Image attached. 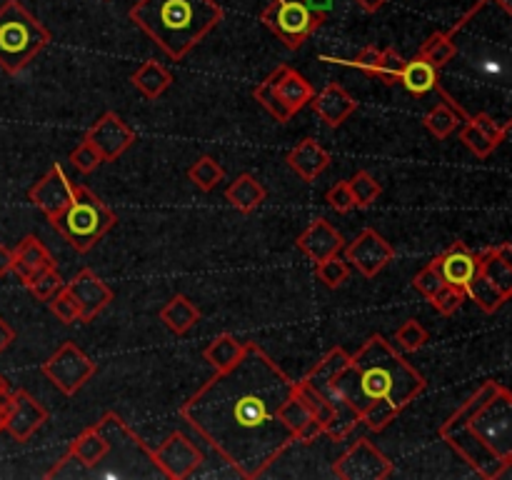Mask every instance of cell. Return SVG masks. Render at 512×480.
<instances>
[{
    "label": "cell",
    "instance_id": "50",
    "mask_svg": "<svg viewBox=\"0 0 512 480\" xmlns=\"http://www.w3.org/2000/svg\"><path fill=\"white\" fill-rule=\"evenodd\" d=\"M13 263H15L13 248H8V245H0V278H5V275L13 273Z\"/></svg>",
    "mask_w": 512,
    "mask_h": 480
},
{
    "label": "cell",
    "instance_id": "52",
    "mask_svg": "<svg viewBox=\"0 0 512 480\" xmlns=\"http://www.w3.org/2000/svg\"><path fill=\"white\" fill-rule=\"evenodd\" d=\"M5 385H8V380H5L3 375H0V388H5Z\"/></svg>",
    "mask_w": 512,
    "mask_h": 480
},
{
    "label": "cell",
    "instance_id": "51",
    "mask_svg": "<svg viewBox=\"0 0 512 480\" xmlns=\"http://www.w3.org/2000/svg\"><path fill=\"white\" fill-rule=\"evenodd\" d=\"M353 3L358 5V8L363 10V13L373 15V13H378V10H383L385 5L390 3V0H353Z\"/></svg>",
    "mask_w": 512,
    "mask_h": 480
},
{
    "label": "cell",
    "instance_id": "17",
    "mask_svg": "<svg viewBox=\"0 0 512 480\" xmlns=\"http://www.w3.org/2000/svg\"><path fill=\"white\" fill-rule=\"evenodd\" d=\"M65 288L70 290V295H73L75 303H78L80 323H93V318H98L115 298L113 288L90 268L78 270V273L73 275V280L65 283Z\"/></svg>",
    "mask_w": 512,
    "mask_h": 480
},
{
    "label": "cell",
    "instance_id": "46",
    "mask_svg": "<svg viewBox=\"0 0 512 480\" xmlns=\"http://www.w3.org/2000/svg\"><path fill=\"white\" fill-rule=\"evenodd\" d=\"M325 200H328L330 208L338 210V213H350V210H355V198H353V190H350L348 180H340V183H335L333 188L325 193Z\"/></svg>",
    "mask_w": 512,
    "mask_h": 480
},
{
    "label": "cell",
    "instance_id": "19",
    "mask_svg": "<svg viewBox=\"0 0 512 480\" xmlns=\"http://www.w3.org/2000/svg\"><path fill=\"white\" fill-rule=\"evenodd\" d=\"M73 193L75 183H70V178L63 173L60 165H53V168L28 190V200L45 215V218L53 220L55 215L63 213L65 205L73 200Z\"/></svg>",
    "mask_w": 512,
    "mask_h": 480
},
{
    "label": "cell",
    "instance_id": "10",
    "mask_svg": "<svg viewBox=\"0 0 512 480\" xmlns=\"http://www.w3.org/2000/svg\"><path fill=\"white\" fill-rule=\"evenodd\" d=\"M260 23L280 40L288 50H300L305 40L320 28V20L310 13L303 0H273L260 13Z\"/></svg>",
    "mask_w": 512,
    "mask_h": 480
},
{
    "label": "cell",
    "instance_id": "8",
    "mask_svg": "<svg viewBox=\"0 0 512 480\" xmlns=\"http://www.w3.org/2000/svg\"><path fill=\"white\" fill-rule=\"evenodd\" d=\"M450 418L468 423L480 443L488 445L500 458L512 460V393L508 385H503L493 398L485 400L470 415L453 413Z\"/></svg>",
    "mask_w": 512,
    "mask_h": 480
},
{
    "label": "cell",
    "instance_id": "49",
    "mask_svg": "<svg viewBox=\"0 0 512 480\" xmlns=\"http://www.w3.org/2000/svg\"><path fill=\"white\" fill-rule=\"evenodd\" d=\"M10 400H13V390H10V385H5V388H0V433H5V420H8Z\"/></svg>",
    "mask_w": 512,
    "mask_h": 480
},
{
    "label": "cell",
    "instance_id": "20",
    "mask_svg": "<svg viewBox=\"0 0 512 480\" xmlns=\"http://www.w3.org/2000/svg\"><path fill=\"white\" fill-rule=\"evenodd\" d=\"M295 245H298V250L305 258H310L313 263H320V260L343 253L345 238L333 228V223L328 218H313L308 223V228L298 235Z\"/></svg>",
    "mask_w": 512,
    "mask_h": 480
},
{
    "label": "cell",
    "instance_id": "34",
    "mask_svg": "<svg viewBox=\"0 0 512 480\" xmlns=\"http://www.w3.org/2000/svg\"><path fill=\"white\" fill-rule=\"evenodd\" d=\"M418 58L428 60L433 68L443 70L458 58V43H455L453 35H448V30H438V33H433L423 45H420Z\"/></svg>",
    "mask_w": 512,
    "mask_h": 480
},
{
    "label": "cell",
    "instance_id": "7",
    "mask_svg": "<svg viewBox=\"0 0 512 480\" xmlns=\"http://www.w3.org/2000/svg\"><path fill=\"white\" fill-rule=\"evenodd\" d=\"M315 90L308 78L298 73L293 65H278L258 88L253 90V98L273 115L278 123H290L303 108H308Z\"/></svg>",
    "mask_w": 512,
    "mask_h": 480
},
{
    "label": "cell",
    "instance_id": "44",
    "mask_svg": "<svg viewBox=\"0 0 512 480\" xmlns=\"http://www.w3.org/2000/svg\"><path fill=\"white\" fill-rule=\"evenodd\" d=\"M465 300H468V298H465V290L453 288V285L445 283L443 288H440L438 293L430 298V303H433V308L438 310L440 315H453L455 310H458L460 305L465 303Z\"/></svg>",
    "mask_w": 512,
    "mask_h": 480
},
{
    "label": "cell",
    "instance_id": "1",
    "mask_svg": "<svg viewBox=\"0 0 512 480\" xmlns=\"http://www.w3.org/2000/svg\"><path fill=\"white\" fill-rule=\"evenodd\" d=\"M293 385L295 380L258 343H245L243 358L195 390L180 408V418L238 478H265L270 465L295 443L278 418Z\"/></svg>",
    "mask_w": 512,
    "mask_h": 480
},
{
    "label": "cell",
    "instance_id": "47",
    "mask_svg": "<svg viewBox=\"0 0 512 480\" xmlns=\"http://www.w3.org/2000/svg\"><path fill=\"white\" fill-rule=\"evenodd\" d=\"M305 5L310 8V13L315 15V18L320 20V23H325V20L330 18V13H333L335 8V0H303Z\"/></svg>",
    "mask_w": 512,
    "mask_h": 480
},
{
    "label": "cell",
    "instance_id": "26",
    "mask_svg": "<svg viewBox=\"0 0 512 480\" xmlns=\"http://www.w3.org/2000/svg\"><path fill=\"white\" fill-rule=\"evenodd\" d=\"M480 265L478 270L490 280V283L498 285L508 298H512V248L510 243L495 245V248H485L483 253H478Z\"/></svg>",
    "mask_w": 512,
    "mask_h": 480
},
{
    "label": "cell",
    "instance_id": "9",
    "mask_svg": "<svg viewBox=\"0 0 512 480\" xmlns=\"http://www.w3.org/2000/svg\"><path fill=\"white\" fill-rule=\"evenodd\" d=\"M440 438L475 470L483 480H510L512 478V460L500 458L485 443H480L463 420L448 418L440 428Z\"/></svg>",
    "mask_w": 512,
    "mask_h": 480
},
{
    "label": "cell",
    "instance_id": "22",
    "mask_svg": "<svg viewBox=\"0 0 512 480\" xmlns=\"http://www.w3.org/2000/svg\"><path fill=\"white\" fill-rule=\"evenodd\" d=\"M310 108L315 110V115H318L328 128H340V125L358 110V100H355L343 85L328 83L323 90H318V93L313 95Z\"/></svg>",
    "mask_w": 512,
    "mask_h": 480
},
{
    "label": "cell",
    "instance_id": "29",
    "mask_svg": "<svg viewBox=\"0 0 512 480\" xmlns=\"http://www.w3.org/2000/svg\"><path fill=\"white\" fill-rule=\"evenodd\" d=\"M265 198H268V190H265V185L250 173L238 175V178L225 188V200H228L235 210H240V213H253V210H258L260 205L265 203Z\"/></svg>",
    "mask_w": 512,
    "mask_h": 480
},
{
    "label": "cell",
    "instance_id": "48",
    "mask_svg": "<svg viewBox=\"0 0 512 480\" xmlns=\"http://www.w3.org/2000/svg\"><path fill=\"white\" fill-rule=\"evenodd\" d=\"M15 338H18V335H15V328L0 315V353H5V350L15 343Z\"/></svg>",
    "mask_w": 512,
    "mask_h": 480
},
{
    "label": "cell",
    "instance_id": "32",
    "mask_svg": "<svg viewBox=\"0 0 512 480\" xmlns=\"http://www.w3.org/2000/svg\"><path fill=\"white\" fill-rule=\"evenodd\" d=\"M465 298L473 300L483 313H498L505 303H508V295L498 288L495 283H490L483 273H475V278L465 285Z\"/></svg>",
    "mask_w": 512,
    "mask_h": 480
},
{
    "label": "cell",
    "instance_id": "38",
    "mask_svg": "<svg viewBox=\"0 0 512 480\" xmlns=\"http://www.w3.org/2000/svg\"><path fill=\"white\" fill-rule=\"evenodd\" d=\"M428 338L430 335H428V330H425V325L420 323V320L410 318V320H405L398 330H395L393 345L400 350V353H418L420 348H425Z\"/></svg>",
    "mask_w": 512,
    "mask_h": 480
},
{
    "label": "cell",
    "instance_id": "31",
    "mask_svg": "<svg viewBox=\"0 0 512 480\" xmlns=\"http://www.w3.org/2000/svg\"><path fill=\"white\" fill-rule=\"evenodd\" d=\"M245 353V343H240L235 335L220 333L218 338L210 340L203 348V360L210 365V368L218 373V370L230 368V365L238 363Z\"/></svg>",
    "mask_w": 512,
    "mask_h": 480
},
{
    "label": "cell",
    "instance_id": "35",
    "mask_svg": "<svg viewBox=\"0 0 512 480\" xmlns=\"http://www.w3.org/2000/svg\"><path fill=\"white\" fill-rule=\"evenodd\" d=\"M188 180L195 188L203 190V193H213V190L225 180V168L213 158V155H200V158L188 168Z\"/></svg>",
    "mask_w": 512,
    "mask_h": 480
},
{
    "label": "cell",
    "instance_id": "39",
    "mask_svg": "<svg viewBox=\"0 0 512 480\" xmlns=\"http://www.w3.org/2000/svg\"><path fill=\"white\" fill-rule=\"evenodd\" d=\"M63 285H65L63 275H60L58 268L53 265V268H45V270H40V273H35L33 278L25 283V288H28V293L33 295L35 300H40V303H48V300L53 298V295L58 293Z\"/></svg>",
    "mask_w": 512,
    "mask_h": 480
},
{
    "label": "cell",
    "instance_id": "28",
    "mask_svg": "<svg viewBox=\"0 0 512 480\" xmlns=\"http://www.w3.org/2000/svg\"><path fill=\"white\" fill-rule=\"evenodd\" d=\"M398 83L403 85L410 95H415V98H423V95L438 90L440 70L433 68L428 60H423L415 55L413 60H405L403 70H400V75H398Z\"/></svg>",
    "mask_w": 512,
    "mask_h": 480
},
{
    "label": "cell",
    "instance_id": "25",
    "mask_svg": "<svg viewBox=\"0 0 512 480\" xmlns=\"http://www.w3.org/2000/svg\"><path fill=\"white\" fill-rule=\"evenodd\" d=\"M15 253V263H13V273L18 275L20 283H28L35 273L45 268H53L55 260L50 255V250L40 243L35 235H25L18 245L13 248Z\"/></svg>",
    "mask_w": 512,
    "mask_h": 480
},
{
    "label": "cell",
    "instance_id": "27",
    "mask_svg": "<svg viewBox=\"0 0 512 480\" xmlns=\"http://www.w3.org/2000/svg\"><path fill=\"white\" fill-rule=\"evenodd\" d=\"M160 323L170 330L173 335H185L200 323L203 313H200L198 305L188 298V295L178 293L168 300V303L160 308Z\"/></svg>",
    "mask_w": 512,
    "mask_h": 480
},
{
    "label": "cell",
    "instance_id": "40",
    "mask_svg": "<svg viewBox=\"0 0 512 480\" xmlns=\"http://www.w3.org/2000/svg\"><path fill=\"white\" fill-rule=\"evenodd\" d=\"M350 265L348 260L340 258V255H333V258H325L320 263H315V278L325 285V288L335 290L350 278Z\"/></svg>",
    "mask_w": 512,
    "mask_h": 480
},
{
    "label": "cell",
    "instance_id": "24",
    "mask_svg": "<svg viewBox=\"0 0 512 480\" xmlns=\"http://www.w3.org/2000/svg\"><path fill=\"white\" fill-rule=\"evenodd\" d=\"M333 163V155L313 138H303L293 150L288 153V168L298 175L303 183H313L320 175L328 170Z\"/></svg>",
    "mask_w": 512,
    "mask_h": 480
},
{
    "label": "cell",
    "instance_id": "5",
    "mask_svg": "<svg viewBox=\"0 0 512 480\" xmlns=\"http://www.w3.org/2000/svg\"><path fill=\"white\" fill-rule=\"evenodd\" d=\"M48 43V28L20 0L0 5V68L5 73H23Z\"/></svg>",
    "mask_w": 512,
    "mask_h": 480
},
{
    "label": "cell",
    "instance_id": "16",
    "mask_svg": "<svg viewBox=\"0 0 512 480\" xmlns=\"http://www.w3.org/2000/svg\"><path fill=\"white\" fill-rule=\"evenodd\" d=\"M512 123H503V120L495 118L488 110H480V113L470 115L468 120H463V125L458 128L460 143L470 150L478 158H490V155L498 150V145L503 143L510 135Z\"/></svg>",
    "mask_w": 512,
    "mask_h": 480
},
{
    "label": "cell",
    "instance_id": "36",
    "mask_svg": "<svg viewBox=\"0 0 512 480\" xmlns=\"http://www.w3.org/2000/svg\"><path fill=\"white\" fill-rule=\"evenodd\" d=\"M293 390L300 395V400H303V403L308 405V410H310V413H313L315 423H318L320 428H323V435H328L330 425H333V418H335L333 405H330L328 400H325L323 395H320L318 390H315L313 385H310L305 378L303 380H295V388Z\"/></svg>",
    "mask_w": 512,
    "mask_h": 480
},
{
    "label": "cell",
    "instance_id": "15",
    "mask_svg": "<svg viewBox=\"0 0 512 480\" xmlns=\"http://www.w3.org/2000/svg\"><path fill=\"white\" fill-rule=\"evenodd\" d=\"M85 140L93 143V148L98 150L103 163H113L125 150H130L138 143V133L118 113L108 110V113H103L90 125L88 133H85Z\"/></svg>",
    "mask_w": 512,
    "mask_h": 480
},
{
    "label": "cell",
    "instance_id": "33",
    "mask_svg": "<svg viewBox=\"0 0 512 480\" xmlns=\"http://www.w3.org/2000/svg\"><path fill=\"white\" fill-rule=\"evenodd\" d=\"M468 118H470L468 113H460L458 108H453V105H448L443 100V103H438L428 115H425L423 125H425V130L433 135V138L445 140V138H450V135H453L455 130L463 125V120H468Z\"/></svg>",
    "mask_w": 512,
    "mask_h": 480
},
{
    "label": "cell",
    "instance_id": "30",
    "mask_svg": "<svg viewBox=\"0 0 512 480\" xmlns=\"http://www.w3.org/2000/svg\"><path fill=\"white\" fill-rule=\"evenodd\" d=\"M130 83H133V88L138 90L143 98L155 100L173 85V73H170L163 63H158V60H145V63L130 75Z\"/></svg>",
    "mask_w": 512,
    "mask_h": 480
},
{
    "label": "cell",
    "instance_id": "11",
    "mask_svg": "<svg viewBox=\"0 0 512 480\" xmlns=\"http://www.w3.org/2000/svg\"><path fill=\"white\" fill-rule=\"evenodd\" d=\"M98 365L73 343V340H65L60 343V348L50 355L43 363V375L60 390L63 395H75L88 385V380L93 378Z\"/></svg>",
    "mask_w": 512,
    "mask_h": 480
},
{
    "label": "cell",
    "instance_id": "18",
    "mask_svg": "<svg viewBox=\"0 0 512 480\" xmlns=\"http://www.w3.org/2000/svg\"><path fill=\"white\" fill-rule=\"evenodd\" d=\"M45 423H48V408L43 403H38L25 388L13 390L8 420H5V433L15 443H28Z\"/></svg>",
    "mask_w": 512,
    "mask_h": 480
},
{
    "label": "cell",
    "instance_id": "3",
    "mask_svg": "<svg viewBox=\"0 0 512 480\" xmlns=\"http://www.w3.org/2000/svg\"><path fill=\"white\" fill-rule=\"evenodd\" d=\"M128 15L168 58L183 60L223 23L225 10L218 0H138Z\"/></svg>",
    "mask_w": 512,
    "mask_h": 480
},
{
    "label": "cell",
    "instance_id": "14",
    "mask_svg": "<svg viewBox=\"0 0 512 480\" xmlns=\"http://www.w3.org/2000/svg\"><path fill=\"white\" fill-rule=\"evenodd\" d=\"M343 253L350 268L358 270L363 278H375V275H380L395 258L393 243H388V240L373 228L360 230V233L355 235L353 243H345Z\"/></svg>",
    "mask_w": 512,
    "mask_h": 480
},
{
    "label": "cell",
    "instance_id": "23",
    "mask_svg": "<svg viewBox=\"0 0 512 480\" xmlns=\"http://www.w3.org/2000/svg\"><path fill=\"white\" fill-rule=\"evenodd\" d=\"M278 418H280V423H283L285 428L293 433L295 443L310 445V443H315L318 438H323V428L315 423L313 413H310L308 405L300 400V395L295 393V390L283 400V405L278 408Z\"/></svg>",
    "mask_w": 512,
    "mask_h": 480
},
{
    "label": "cell",
    "instance_id": "21",
    "mask_svg": "<svg viewBox=\"0 0 512 480\" xmlns=\"http://www.w3.org/2000/svg\"><path fill=\"white\" fill-rule=\"evenodd\" d=\"M433 260H435V265H438V270H440V275H443L445 283L453 285V288H460V290H465V285L475 278V273H478V265H480L478 253H473V250H470L463 240H455L448 250H443L440 255H435Z\"/></svg>",
    "mask_w": 512,
    "mask_h": 480
},
{
    "label": "cell",
    "instance_id": "42",
    "mask_svg": "<svg viewBox=\"0 0 512 480\" xmlns=\"http://www.w3.org/2000/svg\"><path fill=\"white\" fill-rule=\"evenodd\" d=\"M403 65H405V58L398 53V50H395V48H383V53H380L378 68H375L373 78L383 80L385 85H395V83H398V75H400V70H403Z\"/></svg>",
    "mask_w": 512,
    "mask_h": 480
},
{
    "label": "cell",
    "instance_id": "2",
    "mask_svg": "<svg viewBox=\"0 0 512 480\" xmlns=\"http://www.w3.org/2000/svg\"><path fill=\"white\" fill-rule=\"evenodd\" d=\"M305 380L333 405L335 418L325 438L335 443L358 428L370 405L390 403L403 413L428 388L423 373L380 333L370 335L355 355L335 345Z\"/></svg>",
    "mask_w": 512,
    "mask_h": 480
},
{
    "label": "cell",
    "instance_id": "12",
    "mask_svg": "<svg viewBox=\"0 0 512 480\" xmlns=\"http://www.w3.org/2000/svg\"><path fill=\"white\" fill-rule=\"evenodd\" d=\"M393 473L395 465L368 438L355 440L333 463V475L340 480H388Z\"/></svg>",
    "mask_w": 512,
    "mask_h": 480
},
{
    "label": "cell",
    "instance_id": "45",
    "mask_svg": "<svg viewBox=\"0 0 512 480\" xmlns=\"http://www.w3.org/2000/svg\"><path fill=\"white\" fill-rule=\"evenodd\" d=\"M70 163L75 165V168L80 170V173H93V170H98L100 165H103V158H100L98 150L93 148V143H88V140L83 138V143L78 145V148L70 153Z\"/></svg>",
    "mask_w": 512,
    "mask_h": 480
},
{
    "label": "cell",
    "instance_id": "6",
    "mask_svg": "<svg viewBox=\"0 0 512 480\" xmlns=\"http://www.w3.org/2000/svg\"><path fill=\"white\" fill-rule=\"evenodd\" d=\"M50 223L68 240L70 248L78 250V253H88L108 230L115 228L118 215L93 190L83 188V185H75L73 200Z\"/></svg>",
    "mask_w": 512,
    "mask_h": 480
},
{
    "label": "cell",
    "instance_id": "43",
    "mask_svg": "<svg viewBox=\"0 0 512 480\" xmlns=\"http://www.w3.org/2000/svg\"><path fill=\"white\" fill-rule=\"evenodd\" d=\"M445 285V280H443V275H440V270H438V265H435V260H430V263H425L423 268L418 270V273H415V278H413V288L418 290L420 295H425V298H433L435 293H438L440 288H443Z\"/></svg>",
    "mask_w": 512,
    "mask_h": 480
},
{
    "label": "cell",
    "instance_id": "37",
    "mask_svg": "<svg viewBox=\"0 0 512 480\" xmlns=\"http://www.w3.org/2000/svg\"><path fill=\"white\" fill-rule=\"evenodd\" d=\"M348 185L350 190H353L355 208H370V205L380 198V193H383V183H380L373 173H368V170H358V173L348 180Z\"/></svg>",
    "mask_w": 512,
    "mask_h": 480
},
{
    "label": "cell",
    "instance_id": "13",
    "mask_svg": "<svg viewBox=\"0 0 512 480\" xmlns=\"http://www.w3.org/2000/svg\"><path fill=\"white\" fill-rule=\"evenodd\" d=\"M155 465L163 473L165 480H188L195 470L203 465V450L193 443L185 433H173L160 445L150 448Z\"/></svg>",
    "mask_w": 512,
    "mask_h": 480
},
{
    "label": "cell",
    "instance_id": "41",
    "mask_svg": "<svg viewBox=\"0 0 512 480\" xmlns=\"http://www.w3.org/2000/svg\"><path fill=\"white\" fill-rule=\"evenodd\" d=\"M48 308H50V313H53L55 318H58L63 325L80 323V308H78V303H75V298L70 295V290L65 288V285L58 290V293L53 295V298L48 300Z\"/></svg>",
    "mask_w": 512,
    "mask_h": 480
},
{
    "label": "cell",
    "instance_id": "4",
    "mask_svg": "<svg viewBox=\"0 0 512 480\" xmlns=\"http://www.w3.org/2000/svg\"><path fill=\"white\" fill-rule=\"evenodd\" d=\"M108 438V450L98 460L93 470H88L85 480H150L163 478L155 465L153 453L140 435L130 430V425L118 413L108 410L98 420Z\"/></svg>",
    "mask_w": 512,
    "mask_h": 480
}]
</instances>
